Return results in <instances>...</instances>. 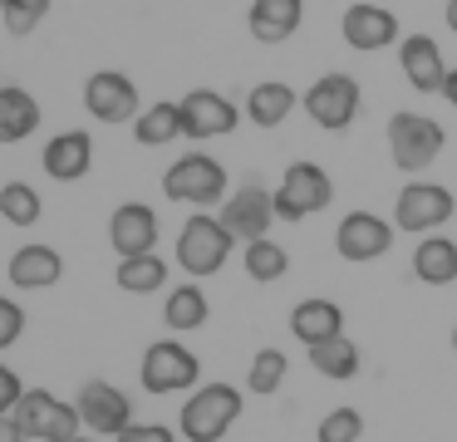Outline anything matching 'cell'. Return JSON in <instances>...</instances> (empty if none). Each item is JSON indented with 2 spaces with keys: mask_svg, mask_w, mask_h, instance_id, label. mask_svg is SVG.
<instances>
[{
  "mask_svg": "<svg viewBox=\"0 0 457 442\" xmlns=\"http://www.w3.org/2000/svg\"><path fill=\"white\" fill-rule=\"evenodd\" d=\"M241 408H246V403H241V388H231V383H202V388H192L187 403H182L178 432L187 442H221L237 428Z\"/></svg>",
  "mask_w": 457,
  "mask_h": 442,
  "instance_id": "1",
  "label": "cell"
},
{
  "mask_svg": "<svg viewBox=\"0 0 457 442\" xmlns=\"http://www.w3.org/2000/svg\"><path fill=\"white\" fill-rule=\"evenodd\" d=\"M227 192H231V177L212 153H182L178 163L162 172V196H168V202H182V206H197V212L221 206Z\"/></svg>",
  "mask_w": 457,
  "mask_h": 442,
  "instance_id": "2",
  "label": "cell"
},
{
  "mask_svg": "<svg viewBox=\"0 0 457 442\" xmlns=\"http://www.w3.org/2000/svg\"><path fill=\"white\" fill-rule=\"evenodd\" d=\"M447 147V128L428 113H413V108H398L388 118V157H394L398 172H428L437 163V153Z\"/></svg>",
  "mask_w": 457,
  "mask_h": 442,
  "instance_id": "3",
  "label": "cell"
},
{
  "mask_svg": "<svg viewBox=\"0 0 457 442\" xmlns=\"http://www.w3.org/2000/svg\"><path fill=\"white\" fill-rule=\"evenodd\" d=\"M231 231L221 226V216L212 212H192L187 221H182L178 231V265L192 275V280H207V275H217L221 265L231 261Z\"/></svg>",
  "mask_w": 457,
  "mask_h": 442,
  "instance_id": "4",
  "label": "cell"
},
{
  "mask_svg": "<svg viewBox=\"0 0 457 442\" xmlns=\"http://www.w3.org/2000/svg\"><path fill=\"white\" fill-rule=\"evenodd\" d=\"M457 212V196L447 192L443 182H423L413 177L408 187H398L394 196V231H408V236H433L453 221Z\"/></svg>",
  "mask_w": 457,
  "mask_h": 442,
  "instance_id": "5",
  "label": "cell"
},
{
  "mask_svg": "<svg viewBox=\"0 0 457 442\" xmlns=\"http://www.w3.org/2000/svg\"><path fill=\"white\" fill-rule=\"evenodd\" d=\"M300 108L310 113V123L325 128V133H345L359 113H364V94H359V79L349 74H320L315 84L300 94Z\"/></svg>",
  "mask_w": 457,
  "mask_h": 442,
  "instance_id": "6",
  "label": "cell"
},
{
  "mask_svg": "<svg viewBox=\"0 0 457 442\" xmlns=\"http://www.w3.org/2000/svg\"><path fill=\"white\" fill-rule=\"evenodd\" d=\"M335 202V182L320 163H290L280 172V187H276V221H305V216L325 212Z\"/></svg>",
  "mask_w": 457,
  "mask_h": 442,
  "instance_id": "7",
  "label": "cell"
},
{
  "mask_svg": "<svg viewBox=\"0 0 457 442\" xmlns=\"http://www.w3.org/2000/svg\"><path fill=\"white\" fill-rule=\"evenodd\" d=\"M197 379H202V363H197V354H192L182 339H158V344H148V349H143L138 383L153 393V398H168V393L197 388Z\"/></svg>",
  "mask_w": 457,
  "mask_h": 442,
  "instance_id": "8",
  "label": "cell"
},
{
  "mask_svg": "<svg viewBox=\"0 0 457 442\" xmlns=\"http://www.w3.org/2000/svg\"><path fill=\"white\" fill-rule=\"evenodd\" d=\"M15 422H21V432L30 442H70V438H79V408L74 403H64V398H54L50 388H25V398H21V408L11 413Z\"/></svg>",
  "mask_w": 457,
  "mask_h": 442,
  "instance_id": "9",
  "label": "cell"
},
{
  "mask_svg": "<svg viewBox=\"0 0 457 442\" xmlns=\"http://www.w3.org/2000/svg\"><path fill=\"white\" fill-rule=\"evenodd\" d=\"M221 226L231 231V241L251 246L261 241V236H270V226H276V192L261 182H241L237 192H227V202L217 206Z\"/></svg>",
  "mask_w": 457,
  "mask_h": 442,
  "instance_id": "10",
  "label": "cell"
},
{
  "mask_svg": "<svg viewBox=\"0 0 457 442\" xmlns=\"http://www.w3.org/2000/svg\"><path fill=\"white\" fill-rule=\"evenodd\" d=\"M74 408H79V422L94 432V438H119L133 422V403L123 388H113L109 379H89L74 393Z\"/></svg>",
  "mask_w": 457,
  "mask_h": 442,
  "instance_id": "11",
  "label": "cell"
},
{
  "mask_svg": "<svg viewBox=\"0 0 457 442\" xmlns=\"http://www.w3.org/2000/svg\"><path fill=\"white\" fill-rule=\"evenodd\" d=\"M84 108H89L99 123H133V118L143 113L138 84H133L123 69H99V74L84 79Z\"/></svg>",
  "mask_w": 457,
  "mask_h": 442,
  "instance_id": "12",
  "label": "cell"
},
{
  "mask_svg": "<svg viewBox=\"0 0 457 442\" xmlns=\"http://www.w3.org/2000/svg\"><path fill=\"white\" fill-rule=\"evenodd\" d=\"M178 104H182V138H192V143L227 138L231 128L241 123V108L231 104L227 94H217V88H192Z\"/></svg>",
  "mask_w": 457,
  "mask_h": 442,
  "instance_id": "13",
  "label": "cell"
},
{
  "mask_svg": "<svg viewBox=\"0 0 457 442\" xmlns=\"http://www.w3.org/2000/svg\"><path fill=\"white\" fill-rule=\"evenodd\" d=\"M394 246V221L378 212H349L345 221L335 226V251L345 255L349 265H364V261H378L388 255Z\"/></svg>",
  "mask_w": 457,
  "mask_h": 442,
  "instance_id": "14",
  "label": "cell"
},
{
  "mask_svg": "<svg viewBox=\"0 0 457 442\" xmlns=\"http://www.w3.org/2000/svg\"><path fill=\"white\" fill-rule=\"evenodd\" d=\"M398 69H403L408 88H418V94H443V79L453 64L443 59L433 35H403L398 39Z\"/></svg>",
  "mask_w": 457,
  "mask_h": 442,
  "instance_id": "15",
  "label": "cell"
},
{
  "mask_svg": "<svg viewBox=\"0 0 457 442\" xmlns=\"http://www.w3.org/2000/svg\"><path fill=\"white\" fill-rule=\"evenodd\" d=\"M109 246L123 255H148L158 251V212H153L148 202H123L113 206L109 216Z\"/></svg>",
  "mask_w": 457,
  "mask_h": 442,
  "instance_id": "16",
  "label": "cell"
},
{
  "mask_svg": "<svg viewBox=\"0 0 457 442\" xmlns=\"http://www.w3.org/2000/svg\"><path fill=\"white\" fill-rule=\"evenodd\" d=\"M339 35H345L349 49H359V54H374V49H388V45L398 39V20H394V10L359 0V5L345 10V20H339Z\"/></svg>",
  "mask_w": 457,
  "mask_h": 442,
  "instance_id": "17",
  "label": "cell"
},
{
  "mask_svg": "<svg viewBox=\"0 0 457 442\" xmlns=\"http://www.w3.org/2000/svg\"><path fill=\"white\" fill-rule=\"evenodd\" d=\"M40 167H45V177H54V182H79V177H89L94 138L84 133V128H64V133H54L50 143H45V153H40Z\"/></svg>",
  "mask_w": 457,
  "mask_h": 442,
  "instance_id": "18",
  "label": "cell"
},
{
  "mask_svg": "<svg viewBox=\"0 0 457 442\" xmlns=\"http://www.w3.org/2000/svg\"><path fill=\"white\" fill-rule=\"evenodd\" d=\"M5 275H11L15 290H50V285H60V275H64V255L54 251V246H45V241H25L21 251L11 255Z\"/></svg>",
  "mask_w": 457,
  "mask_h": 442,
  "instance_id": "19",
  "label": "cell"
},
{
  "mask_svg": "<svg viewBox=\"0 0 457 442\" xmlns=\"http://www.w3.org/2000/svg\"><path fill=\"white\" fill-rule=\"evenodd\" d=\"M300 20H305V0H251L246 25L261 45H286L300 29Z\"/></svg>",
  "mask_w": 457,
  "mask_h": 442,
  "instance_id": "20",
  "label": "cell"
},
{
  "mask_svg": "<svg viewBox=\"0 0 457 442\" xmlns=\"http://www.w3.org/2000/svg\"><path fill=\"white\" fill-rule=\"evenodd\" d=\"M290 334H295L300 344H325L335 339V334H345V310H339L335 300H320V295H310V300H300L295 310H290Z\"/></svg>",
  "mask_w": 457,
  "mask_h": 442,
  "instance_id": "21",
  "label": "cell"
},
{
  "mask_svg": "<svg viewBox=\"0 0 457 442\" xmlns=\"http://www.w3.org/2000/svg\"><path fill=\"white\" fill-rule=\"evenodd\" d=\"M413 275L423 285H453L457 280V241L443 231L433 236H418L413 246Z\"/></svg>",
  "mask_w": 457,
  "mask_h": 442,
  "instance_id": "22",
  "label": "cell"
},
{
  "mask_svg": "<svg viewBox=\"0 0 457 442\" xmlns=\"http://www.w3.org/2000/svg\"><path fill=\"white\" fill-rule=\"evenodd\" d=\"M40 128V104L30 88L0 84V143H25Z\"/></svg>",
  "mask_w": 457,
  "mask_h": 442,
  "instance_id": "23",
  "label": "cell"
},
{
  "mask_svg": "<svg viewBox=\"0 0 457 442\" xmlns=\"http://www.w3.org/2000/svg\"><path fill=\"white\" fill-rule=\"evenodd\" d=\"M295 104H300V98H295V88H290V84H280V79H266V84H256V88L246 94L241 113H246L256 128H280L290 113H295Z\"/></svg>",
  "mask_w": 457,
  "mask_h": 442,
  "instance_id": "24",
  "label": "cell"
},
{
  "mask_svg": "<svg viewBox=\"0 0 457 442\" xmlns=\"http://www.w3.org/2000/svg\"><path fill=\"white\" fill-rule=\"evenodd\" d=\"M212 314L207 295H202V285H172L168 295H162V324H168L172 334H192L202 329Z\"/></svg>",
  "mask_w": 457,
  "mask_h": 442,
  "instance_id": "25",
  "label": "cell"
},
{
  "mask_svg": "<svg viewBox=\"0 0 457 442\" xmlns=\"http://www.w3.org/2000/svg\"><path fill=\"white\" fill-rule=\"evenodd\" d=\"M359 363H364V354H359V344L349 339V334H335V339H325V344H310V369H315L320 379L345 383V379L359 373Z\"/></svg>",
  "mask_w": 457,
  "mask_h": 442,
  "instance_id": "26",
  "label": "cell"
},
{
  "mask_svg": "<svg viewBox=\"0 0 457 442\" xmlns=\"http://www.w3.org/2000/svg\"><path fill=\"white\" fill-rule=\"evenodd\" d=\"M133 138H138L143 147H168L182 138V104H168V98H158L153 108H143L138 118H133Z\"/></svg>",
  "mask_w": 457,
  "mask_h": 442,
  "instance_id": "27",
  "label": "cell"
},
{
  "mask_svg": "<svg viewBox=\"0 0 457 442\" xmlns=\"http://www.w3.org/2000/svg\"><path fill=\"white\" fill-rule=\"evenodd\" d=\"M241 271L256 285H276V280H286V271H290V251L280 241H270V236H261V241L241 246Z\"/></svg>",
  "mask_w": 457,
  "mask_h": 442,
  "instance_id": "28",
  "label": "cell"
},
{
  "mask_svg": "<svg viewBox=\"0 0 457 442\" xmlns=\"http://www.w3.org/2000/svg\"><path fill=\"white\" fill-rule=\"evenodd\" d=\"M113 280H119V290H129V295H153V290H162V285H168V261H162L158 251L123 255Z\"/></svg>",
  "mask_w": 457,
  "mask_h": 442,
  "instance_id": "29",
  "label": "cell"
},
{
  "mask_svg": "<svg viewBox=\"0 0 457 442\" xmlns=\"http://www.w3.org/2000/svg\"><path fill=\"white\" fill-rule=\"evenodd\" d=\"M0 216H5L11 226H21V231H30V226L45 216V202H40V192H35L30 182H5L0 187Z\"/></svg>",
  "mask_w": 457,
  "mask_h": 442,
  "instance_id": "30",
  "label": "cell"
},
{
  "mask_svg": "<svg viewBox=\"0 0 457 442\" xmlns=\"http://www.w3.org/2000/svg\"><path fill=\"white\" fill-rule=\"evenodd\" d=\"M286 373H290L286 349H256V359H251V369H246V388L266 398V393H276L280 383H286Z\"/></svg>",
  "mask_w": 457,
  "mask_h": 442,
  "instance_id": "31",
  "label": "cell"
},
{
  "mask_svg": "<svg viewBox=\"0 0 457 442\" xmlns=\"http://www.w3.org/2000/svg\"><path fill=\"white\" fill-rule=\"evenodd\" d=\"M364 438V413L359 408H329L315 428V442H359Z\"/></svg>",
  "mask_w": 457,
  "mask_h": 442,
  "instance_id": "32",
  "label": "cell"
},
{
  "mask_svg": "<svg viewBox=\"0 0 457 442\" xmlns=\"http://www.w3.org/2000/svg\"><path fill=\"white\" fill-rule=\"evenodd\" d=\"M45 10H50V0H0V20H5V35H15V39L35 35V25L45 20Z\"/></svg>",
  "mask_w": 457,
  "mask_h": 442,
  "instance_id": "33",
  "label": "cell"
},
{
  "mask_svg": "<svg viewBox=\"0 0 457 442\" xmlns=\"http://www.w3.org/2000/svg\"><path fill=\"white\" fill-rule=\"evenodd\" d=\"M21 334H25V304L11 300V295H0V349H11Z\"/></svg>",
  "mask_w": 457,
  "mask_h": 442,
  "instance_id": "34",
  "label": "cell"
},
{
  "mask_svg": "<svg viewBox=\"0 0 457 442\" xmlns=\"http://www.w3.org/2000/svg\"><path fill=\"white\" fill-rule=\"evenodd\" d=\"M21 398H25L21 373H15L11 363H0V418H11V413L21 408Z\"/></svg>",
  "mask_w": 457,
  "mask_h": 442,
  "instance_id": "35",
  "label": "cell"
},
{
  "mask_svg": "<svg viewBox=\"0 0 457 442\" xmlns=\"http://www.w3.org/2000/svg\"><path fill=\"white\" fill-rule=\"evenodd\" d=\"M119 442H178V432L162 428V422H129L119 432Z\"/></svg>",
  "mask_w": 457,
  "mask_h": 442,
  "instance_id": "36",
  "label": "cell"
},
{
  "mask_svg": "<svg viewBox=\"0 0 457 442\" xmlns=\"http://www.w3.org/2000/svg\"><path fill=\"white\" fill-rule=\"evenodd\" d=\"M0 442H30V438L21 432V422H15V418H0Z\"/></svg>",
  "mask_w": 457,
  "mask_h": 442,
  "instance_id": "37",
  "label": "cell"
},
{
  "mask_svg": "<svg viewBox=\"0 0 457 442\" xmlns=\"http://www.w3.org/2000/svg\"><path fill=\"white\" fill-rule=\"evenodd\" d=\"M443 98H447V104L457 108V64L447 69V79H443Z\"/></svg>",
  "mask_w": 457,
  "mask_h": 442,
  "instance_id": "38",
  "label": "cell"
},
{
  "mask_svg": "<svg viewBox=\"0 0 457 442\" xmlns=\"http://www.w3.org/2000/svg\"><path fill=\"white\" fill-rule=\"evenodd\" d=\"M443 15H447V29L457 35V0H447V10H443Z\"/></svg>",
  "mask_w": 457,
  "mask_h": 442,
  "instance_id": "39",
  "label": "cell"
},
{
  "mask_svg": "<svg viewBox=\"0 0 457 442\" xmlns=\"http://www.w3.org/2000/svg\"><path fill=\"white\" fill-rule=\"evenodd\" d=\"M70 442H99V438H84V432H79V438H70Z\"/></svg>",
  "mask_w": 457,
  "mask_h": 442,
  "instance_id": "40",
  "label": "cell"
},
{
  "mask_svg": "<svg viewBox=\"0 0 457 442\" xmlns=\"http://www.w3.org/2000/svg\"><path fill=\"white\" fill-rule=\"evenodd\" d=\"M453 354H457V324H453Z\"/></svg>",
  "mask_w": 457,
  "mask_h": 442,
  "instance_id": "41",
  "label": "cell"
}]
</instances>
